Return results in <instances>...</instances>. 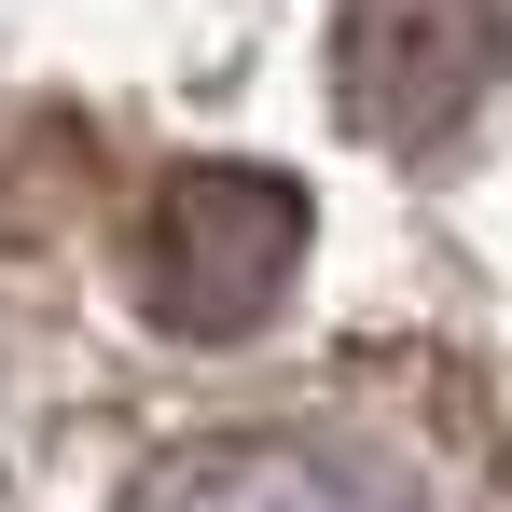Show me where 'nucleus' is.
I'll return each instance as SVG.
<instances>
[{"instance_id":"1","label":"nucleus","mask_w":512,"mask_h":512,"mask_svg":"<svg viewBox=\"0 0 512 512\" xmlns=\"http://www.w3.org/2000/svg\"><path fill=\"white\" fill-rule=\"evenodd\" d=\"M305 277V194L277 167H167L139 208V305L167 333H250Z\"/></svg>"},{"instance_id":"2","label":"nucleus","mask_w":512,"mask_h":512,"mask_svg":"<svg viewBox=\"0 0 512 512\" xmlns=\"http://www.w3.org/2000/svg\"><path fill=\"white\" fill-rule=\"evenodd\" d=\"M512 70V14L499 0H346L333 14V84L346 125L416 153L443 125H471V97Z\"/></svg>"},{"instance_id":"3","label":"nucleus","mask_w":512,"mask_h":512,"mask_svg":"<svg viewBox=\"0 0 512 512\" xmlns=\"http://www.w3.org/2000/svg\"><path fill=\"white\" fill-rule=\"evenodd\" d=\"M125 512H416V499H402L388 471L333 457V443L250 429V443H180V457H153Z\"/></svg>"}]
</instances>
